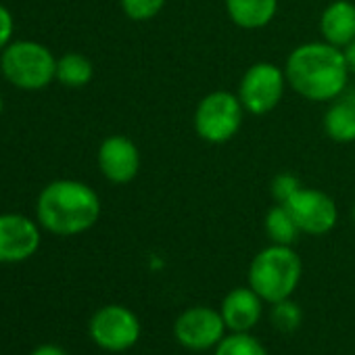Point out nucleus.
Wrapping results in <instances>:
<instances>
[{
    "label": "nucleus",
    "mask_w": 355,
    "mask_h": 355,
    "mask_svg": "<svg viewBox=\"0 0 355 355\" xmlns=\"http://www.w3.org/2000/svg\"><path fill=\"white\" fill-rule=\"evenodd\" d=\"M284 73L299 96L311 103H328L343 94L351 71L343 49L328 42H305L288 55Z\"/></svg>",
    "instance_id": "nucleus-1"
},
{
    "label": "nucleus",
    "mask_w": 355,
    "mask_h": 355,
    "mask_svg": "<svg viewBox=\"0 0 355 355\" xmlns=\"http://www.w3.org/2000/svg\"><path fill=\"white\" fill-rule=\"evenodd\" d=\"M38 224L57 236H76L90 230L101 218V199L80 180H55L36 201Z\"/></svg>",
    "instance_id": "nucleus-2"
},
{
    "label": "nucleus",
    "mask_w": 355,
    "mask_h": 355,
    "mask_svg": "<svg viewBox=\"0 0 355 355\" xmlns=\"http://www.w3.org/2000/svg\"><path fill=\"white\" fill-rule=\"evenodd\" d=\"M301 259L286 245H272L255 255L249 268V286L270 303L288 299L301 280Z\"/></svg>",
    "instance_id": "nucleus-3"
},
{
    "label": "nucleus",
    "mask_w": 355,
    "mask_h": 355,
    "mask_svg": "<svg viewBox=\"0 0 355 355\" xmlns=\"http://www.w3.org/2000/svg\"><path fill=\"white\" fill-rule=\"evenodd\" d=\"M0 71L19 90H42L57 76V59L40 42L15 40L0 53Z\"/></svg>",
    "instance_id": "nucleus-4"
},
{
    "label": "nucleus",
    "mask_w": 355,
    "mask_h": 355,
    "mask_svg": "<svg viewBox=\"0 0 355 355\" xmlns=\"http://www.w3.org/2000/svg\"><path fill=\"white\" fill-rule=\"evenodd\" d=\"M245 117V107L239 94L228 90H216L201 98L195 109V132L209 144H224L232 140Z\"/></svg>",
    "instance_id": "nucleus-5"
},
{
    "label": "nucleus",
    "mask_w": 355,
    "mask_h": 355,
    "mask_svg": "<svg viewBox=\"0 0 355 355\" xmlns=\"http://www.w3.org/2000/svg\"><path fill=\"white\" fill-rule=\"evenodd\" d=\"M286 73L274 63L251 65L239 86V98L247 113L266 115L278 107L286 90Z\"/></svg>",
    "instance_id": "nucleus-6"
},
{
    "label": "nucleus",
    "mask_w": 355,
    "mask_h": 355,
    "mask_svg": "<svg viewBox=\"0 0 355 355\" xmlns=\"http://www.w3.org/2000/svg\"><path fill=\"white\" fill-rule=\"evenodd\" d=\"M90 336L101 349L125 351L136 345L140 336V322L128 307L107 305L92 315Z\"/></svg>",
    "instance_id": "nucleus-7"
},
{
    "label": "nucleus",
    "mask_w": 355,
    "mask_h": 355,
    "mask_svg": "<svg viewBox=\"0 0 355 355\" xmlns=\"http://www.w3.org/2000/svg\"><path fill=\"white\" fill-rule=\"evenodd\" d=\"M286 209L295 218L297 226L301 232L311 234V236H322L328 234L338 220L336 203L332 197L318 189H305L301 187L286 203Z\"/></svg>",
    "instance_id": "nucleus-8"
},
{
    "label": "nucleus",
    "mask_w": 355,
    "mask_h": 355,
    "mask_svg": "<svg viewBox=\"0 0 355 355\" xmlns=\"http://www.w3.org/2000/svg\"><path fill=\"white\" fill-rule=\"evenodd\" d=\"M224 328L226 322L222 318V311H216L211 307H193L175 320L173 332L180 345L201 351L218 345L224 336Z\"/></svg>",
    "instance_id": "nucleus-9"
},
{
    "label": "nucleus",
    "mask_w": 355,
    "mask_h": 355,
    "mask_svg": "<svg viewBox=\"0 0 355 355\" xmlns=\"http://www.w3.org/2000/svg\"><path fill=\"white\" fill-rule=\"evenodd\" d=\"M40 247V228L21 214L0 216V263L30 259Z\"/></svg>",
    "instance_id": "nucleus-10"
},
{
    "label": "nucleus",
    "mask_w": 355,
    "mask_h": 355,
    "mask_svg": "<svg viewBox=\"0 0 355 355\" xmlns=\"http://www.w3.org/2000/svg\"><path fill=\"white\" fill-rule=\"evenodd\" d=\"M98 169L113 184H128L138 175L140 153L128 136H109L98 146Z\"/></svg>",
    "instance_id": "nucleus-11"
},
{
    "label": "nucleus",
    "mask_w": 355,
    "mask_h": 355,
    "mask_svg": "<svg viewBox=\"0 0 355 355\" xmlns=\"http://www.w3.org/2000/svg\"><path fill=\"white\" fill-rule=\"evenodd\" d=\"M320 34L324 42L345 49L355 40V5L351 0H334L320 17Z\"/></svg>",
    "instance_id": "nucleus-12"
},
{
    "label": "nucleus",
    "mask_w": 355,
    "mask_h": 355,
    "mask_svg": "<svg viewBox=\"0 0 355 355\" xmlns=\"http://www.w3.org/2000/svg\"><path fill=\"white\" fill-rule=\"evenodd\" d=\"M261 315V297L249 288H234L222 303V318L234 332H247L257 324Z\"/></svg>",
    "instance_id": "nucleus-13"
},
{
    "label": "nucleus",
    "mask_w": 355,
    "mask_h": 355,
    "mask_svg": "<svg viewBox=\"0 0 355 355\" xmlns=\"http://www.w3.org/2000/svg\"><path fill=\"white\" fill-rule=\"evenodd\" d=\"M226 11L234 26L243 30H261L276 17L278 0H226Z\"/></svg>",
    "instance_id": "nucleus-14"
},
{
    "label": "nucleus",
    "mask_w": 355,
    "mask_h": 355,
    "mask_svg": "<svg viewBox=\"0 0 355 355\" xmlns=\"http://www.w3.org/2000/svg\"><path fill=\"white\" fill-rule=\"evenodd\" d=\"M324 132L330 140L347 144L355 140V101L340 98L324 113Z\"/></svg>",
    "instance_id": "nucleus-15"
},
{
    "label": "nucleus",
    "mask_w": 355,
    "mask_h": 355,
    "mask_svg": "<svg viewBox=\"0 0 355 355\" xmlns=\"http://www.w3.org/2000/svg\"><path fill=\"white\" fill-rule=\"evenodd\" d=\"M94 76V67L88 57L80 53H65L61 59H57V76L63 86L67 88H84L90 84Z\"/></svg>",
    "instance_id": "nucleus-16"
},
{
    "label": "nucleus",
    "mask_w": 355,
    "mask_h": 355,
    "mask_svg": "<svg viewBox=\"0 0 355 355\" xmlns=\"http://www.w3.org/2000/svg\"><path fill=\"white\" fill-rule=\"evenodd\" d=\"M266 234L272 239L274 245H286L291 247L297 236H299V226L295 222V218L291 216V211L286 209V205L278 203L274 205L268 214H266Z\"/></svg>",
    "instance_id": "nucleus-17"
},
{
    "label": "nucleus",
    "mask_w": 355,
    "mask_h": 355,
    "mask_svg": "<svg viewBox=\"0 0 355 355\" xmlns=\"http://www.w3.org/2000/svg\"><path fill=\"white\" fill-rule=\"evenodd\" d=\"M216 355H268V353L257 338L249 336L247 332H234L232 336L220 340Z\"/></svg>",
    "instance_id": "nucleus-18"
},
{
    "label": "nucleus",
    "mask_w": 355,
    "mask_h": 355,
    "mask_svg": "<svg viewBox=\"0 0 355 355\" xmlns=\"http://www.w3.org/2000/svg\"><path fill=\"white\" fill-rule=\"evenodd\" d=\"M121 11L132 21H150L157 17L165 5V0H119Z\"/></svg>",
    "instance_id": "nucleus-19"
},
{
    "label": "nucleus",
    "mask_w": 355,
    "mask_h": 355,
    "mask_svg": "<svg viewBox=\"0 0 355 355\" xmlns=\"http://www.w3.org/2000/svg\"><path fill=\"white\" fill-rule=\"evenodd\" d=\"M272 322L278 330L282 332H293L299 324H301V309L284 299V301H278L274 303V311H272Z\"/></svg>",
    "instance_id": "nucleus-20"
},
{
    "label": "nucleus",
    "mask_w": 355,
    "mask_h": 355,
    "mask_svg": "<svg viewBox=\"0 0 355 355\" xmlns=\"http://www.w3.org/2000/svg\"><path fill=\"white\" fill-rule=\"evenodd\" d=\"M299 189H301V184L293 173H280L272 182V195L278 203H286Z\"/></svg>",
    "instance_id": "nucleus-21"
},
{
    "label": "nucleus",
    "mask_w": 355,
    "mask_h": 355,
    "mask_svg": "<svg viewBox=\"0 0 355 355\" xmlns=\"http://www.w3.org/2000/svg\"><path fill=\"white\" fill-rule=\"evenodd\" d=\"M13 32H15L13 15H11V11L5 5H0V53H3L11 44Z\"/></svg>",
    "instance_id": "nucleus-22"
},
{
    "label": "nucleus",
    "mask_w": 355,
    "mask_h": 355,
    "mask_svg": "<svg viewBox=\"0 0 355 355\" xmlns=\"http://www.w3.org/2000/svg\"><path fill=\"white\" fill-rule=\"evenodd\" d=\"M32 355H67L61 347H57V345H40V347H36L34 351H32Z\"/></svg>",
    "instance_id": "nucleus-23"
},
{
    "label": "nucleus",
    "mask_w": 355,
    "mask_h": 355,
    "mask_svg": "<svg viewBox=\"0 0 355 355\" xmlns=\"http://www.w3.org/2000/svg\"><path fill=\"white\" fill-rule=\"evenodd\" d=\"M343 55H345V61H347V67L351 73H355V40L349 42L345 49H343Z\"/></svg>",
    "instance_id": "nucleus-24"
},
{
    "label": "nucleus",
    "mask_w": 355,
    "mask_h": 355,
    "mask_svg": "<svg viewBox=\"0 0 355 355\" xmlns=\"http://www.w3.org/2000/svg\"><path fill=\"white\" fill-rule=\"evenodd\" d=\"M0 113H3V96H0Z\"/></svg>",
    "instance_id": "nucleus-25"
},
{
    "label": "nucleus",
    "mask_w": 355,
    "mask_h": 355,
    "mask_svg": "<svg viewBox=\"0 0 355 355\" xmlns=\"http://www.w3.org/2000/svg\"><path fill=\"white\" fill-rule=\"evenodd\" d=\"M353 222H355V207H353Z\"/></svg>",
    "instance_id": "nucleus-26"
}]
</instances>
